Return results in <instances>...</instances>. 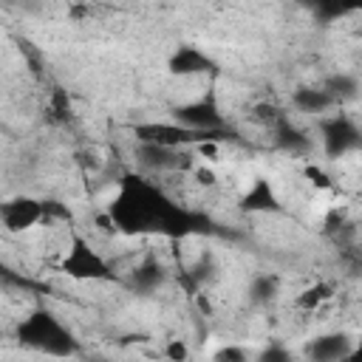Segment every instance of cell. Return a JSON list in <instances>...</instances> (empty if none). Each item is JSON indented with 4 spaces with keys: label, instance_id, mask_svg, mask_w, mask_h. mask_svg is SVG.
<instances>
[{
    "label": "cell",
    "instance_id": "6da1fadb",
    "mask_svg": "<svg viewBox=\"0 0 362 362\" xmlns=\"http://www.w3.org/2000/svg\"><path fill=\"white\" fill-rule=\"evenodd\" d=\"M107 218L116 232L124 235H164V238H187L192 232L206 229V218L175 204L158 184L144 175H122L116 195L107 206Z\"/></svg>",
    "mask_w": 362,
    "mask_h": 362
},
{
    "label": "cell",
    "instance_id": "7a4b0ae2",
    "mask_svg": "<svg viewBox=\"0 0 362 362\" xmlns=\"http://www.w3.org/2000/svg\"><path fill=\"white\" fill-rule=\"evenodd\" d=\"M17 342L54 359H71L82 351L76 334L48 305H37L34 311H28V317H23V322L17 325Z\"/></svg>",
    "mask_w": 362,
    "mask_h": 362
},
{
    "label": "cell",
    "instance_id": "3957f363",
    "mask_svg": "<svg viewBox=\"0 0 362 362\" xmlns=\"http://www.w3.org/2000/svg\"><path fill=\"white\" fill-rule=\"evenodd\" d=\"M59 272L74 280H116L113 266L82 235H71V243L59 263Z\"/></svg>",
    "mask_w": 362,
    "mask_h": 362
},
{
    "label": "cell",
    "instance_id": "277c9868",
    "mask_svg": "<svg viewBox=\"0 0 362 362\" xmlns=\"http://www.w3.org/2000/svg\"><path fill=\"white\" fill-rule=\"evenodd\" d=\"M320 139L328 158H345L362 147V130L348 113H334L320 119Z\"/></svg>",
    "mask_w": 362,
    "mask_h": 362
},
{
    "label": "cell",
    "instance_id": "5b68a950",
    "mask_svg": "<svg viewBox=\"0 0 362 362\" xmlns=\"http://www.w3.org/2000/svg\"><path fill=\"white\" fill-rule=\"evenodd\" d=\"M305 362H359L362 348L348 331H328L317 334L303 348Z\"/></svg>",
    "mask_w": 362,
    "mask_h": 362
},
{
    "label": "cell",
    "instance_id": "8992f818",
    "mask_svg": "<svg viewBox=\"0 0 362 362\" xmlns=\"http://www.w3.org/2000/svg\"><path fill=\"white\" fill-rule=\"evenodd\" d=\"M173 122L181 124V127H187V130H198V133L223 130L226 127V116L221 113V105L215 99V90H206L204 96L173 107Z\"/></svg>",
    "mask_w": 362,
    "mask_h": 362
},
{
    "label": "cell",
    "instance_id": "52a82bcc",
    "mask_svg": "<svg viewBox=\"0 0 362 362\" xmlns=\"http://www.w3.org/2000/svg\"><path fill=\"white\" fill-rule=\"evenodd\" d=\"M133 156L150 173H187V170H192V153L189 150H173V147H156V144H136Z\"/></svg>",
    "mask_w": 362,
    "mask_h": 362
},
{
    "label": "cell",
    "instance_id": "ba28073f",
    "mask_svg": "<svg viewBox=\"0 0 362 362\" xmlns=\"http://www.w3.org/2000/svg\"><path fill=\"white\" fill-rule=\"evenodd\" d=\"M0 223L8 232H25L42 223V201L31 195H17L0 204Z\"/></svg>",
    "mask_w": 362,
    "mask_h": 362
},
{
    "label": "cell",
    "instance_id": "9c48e42d",
    "mask_svg": "<svg viewBox=\"0 0 362 362\" xmlns=\"http://www.w3.org/2000/svg\"><path fill=\"white\" fill-rule=\"evenodd\" d=\"M164 280H167V269L161 266V260H158L153 252H147V255L130 269V277H127L130 288L139 291V294H153L156 288L164 286Z\"/></svg>",
    "mask_w": 362,
    "mask_h": 362
},
{
    "label": "cell",
    "instance_id": "30bf717a",
    "mask_svg": "<svg viewBox=\"0 0 362 362\" xmlns=\"http://www.w3.org/2000/svg\"><path fill=\"white\" fill-rule=\"evenodd\" d=\"M170 74L175 76H189V74H212L215 62L195 45H178L170 57Z\"/></svg>",
    "mask_w": 362,
    "mask_h": 362
},
{
    "label": "cell",
    "instance_id": "8fae6325",
    "mask_svg": "<svg viewBox=\"0 0 362 362\" xmlns=\"http://www.w3.org/2000/svg\"><path fill=\"white\" fill-rule=\"evenodd\" d=\"M240 209L243 212H280V198H277L272 181L255 178V184L240 198Z\"/></svg>",
    "mask_w": 362,
    "mask_h": 362
},
{
    "label": "cell",
    "instance_id": "7c38bea8",
    "mask_svg": "<svg viewBox=\"0 0 362 362\" xmlns=\"http://www.w3.org/2000/svg\"><path fill=\"white\" fill-rule=\"evenodd\" d=\"M272 136H274V147H280V150H286V153H294V156L308 153V150L314 147L311 136H308L305 130L294 127V124L288 122V116L272 127Z\"/></svg>",
    "mask_w": 362,
    "mask_h": 362
},
{
    "label": "cell",
    "instance_id": "4fadbf2b",
    "mask_svg": "<svg viewBox=\"0 0 362 362\" xmlns=\"http://www.w3.org/2000/svg\"><path fill=\"white\" fill-rule=\"evenodd\" d=\"M291 105H294V110H300V113L317 116V113H325L328 107H334L337 102H334L322 88H317V85H303V88H297V90L291 93Z\"/></svg>",
    "mask_w": 362,
    "mask_h": 362
},
{
    "label": "cell",
    "instance_id": "5bb4252c",
    "mask_svg": "<svg viewBox=\"0 0 362 362\" xmlns=\"http://www.w3.org/2000/svg\"><path fill=\"white\" fill-rule=\"evenodd\" d=\"M280 294V277L266 272V274H255L249 283V303L255 305H272L274 297Z\"/></svg>",
    "mask_w": 362,
    "mask_h": 362
},
{
    "label": "cell",
    "instance_id": "9a60e30c",
    "mask_svg": "<svg viewBox=\"0 0 362 362\" xmlns=\"http://www.w3.org/2000/svg\"><path fill=\"white\" fill-rule=\"evenodd\" d=\"M322 90H325L334 102H348V99H356V96H359V79H356L354 74L339 71V74H331V76L325 79Z\"/></svg>",
    "mask_w": 362,
    "mask_h": 362
},
{
    "label": "cell",
    "instance_id": "2e32d148",
    "mask_svg": "<svg viewBox=\"0 0 362 362\" xmlns=\"http://www.w3.org/2000/svg\"><path fill=\"white\" fill-rule=\"evenodd\" d=\"M334 283H325V280H320V283H314V286H308V288H303L297 297H294V308H300V311H317L322 303H328L331 297H334Z\"/></svg>",
    "mask_w": 362,
    "mask_h": 362
},
{
    "label": "cell",
    "instance_id": "e0dca14e",
    "mask_svg": "<svg viewBox=\"0 0 362 362\" xmlns=\"http://www.w3.org/2000/svg\"><path fill=\"white\" fill-rule=\"evenodd\" d=\"M187 274H189V288H201V286L212 283L218 277V260H215V255L212 252H201L198 260L187 269Z\"/></svg>",
    "mask_w": 362,
    "mask_h": 362
},
{
    "label": "cell",
    "instance_id": "ac0fdd59",
    "mask_svg": "<svg viewBox=\"0 0 362 362\" xmlns=\"http://www.w3.org/2000/svg\"><path fill=\"white\" fill-rule=\"evenodd\" d=\"M249 119H252L255 124H260V127L272 130L277 122H283V119H286V113H283L277 105H272V102H260V105H255V107L249 110Z\"/></svg>",
    "mask_w": 362,
    "mask_h": 362
},
{
    "label": "cell",
    "instance_id": "d6986e66",
    "mask_svg": "<svg viewBox=\"0 0 362 362\" xmlns=\"http://www.w3.org/2000/svg\"><path fill=\"white\" fill-rule=\"evenodd\" d=\"M71 221L74 215L62 201H54V198L42 201V223H71Z\"/></svg>",
    "mask_w": 362,
    "mask_h": 362
},
{
    "label": "cell",
    "instance_id": "ffe728a7",
    "mask_svg": "<svg viewBox=\"0 0 362 362\" xmlns=\"http://www.w3.org/2000/svg\"><path fill=\"white\" fill-rule=\"evenodd\" d=\"M48 119L51 122H68L71 119V99L65 96V90H54L48 99Z\"/></svg>",
    "mask_w": 362,
    "mask_h": 362
},
{
    "label": "cell",
    "instance_id": "44dd1931",
    "mask_svg": "<svg viewBox=\"0 0 362 362\" xmlns=\"http://www.w3.org/2000/svg\"><path fill=\"white\" fill-rule=\"evenodd\" d=\"M255 362H297V356H294L283 342H269L266 348L257 351Z\"/></svg>",
    "mask_w": 362,
    "mask_h": 362
},
{
    "label": "cell",
    "instance_id": "7402d4cb",
    "mask_svg": "<svg viewBox=\"0 0 362 362\" xmlns=\"http://www.w3.org/2000/svg\"><path fill=\"white\" fill-rule=\"evenodd\" d=\"M164 359L167 362H189V348L184 339H170L164 345Z\"/></svg>",
    "mask_w": 362,
    "mask_h": 362
},
{
    "label": "cell",
    "instance_id": "603a6c76",
    "mask_svg": "<svg viewBox=\"0 0 362 362\" xmlns=\"http://www.w3.org/2000/svg\"><path fill=\"white\" fill-rule=\"evenodd\" d=\"M212 362H249V356H246V351L240 345H223V348L215 351Z\"/></svg>",
    "mask_w": 362,
    "mask_h": 362
},
{
    "label": "cell",
    "instance_id": "cb8c5ba5",
    "mask_svg": "<svg viewBox=\"0 0 362 362\" xmlns=\"http://www.w3.org/2000/svg\"><path fill=\"white\" fill-rule=\"evenodd\" d=\"M303 175H305L317 189H328V187H331V175H328L322 167H317V164H305V167H303Z\"/></svg>",
    "mask_w": 362,
    "mask_h": 362
},
{
    "label": "cell",
    "instance_id": "d4e9b609",
    "mask_svg": "<svg viewBox=\"0 0 362 362\" xmlns=\"http://www.w3.org/2000/svg\"><path fill=\"white\" fill-rule=\"evenodd\" d=\"M195 181H198L201 187H215L218 175H215V170H209V167H195Z\"/></svg>",
    "mask_w": 362,
    "mask_h": 362
},
{
    "label": "cell",
    "instance_id": "484cf974",
    "mask_svg": "<svg viewBox=\"0 0 362 362\" xmlns=\"http://www.w3.org/2000/svg\"><path fill=\"white\" fill-rule=\"evenodd\" d=\"M317 14H320L322 20H334V17H342L345 8H342V6H317Z\"/></svg>",
    "mask_w": 362,
    "mask_h": 362
}]
</instances>
